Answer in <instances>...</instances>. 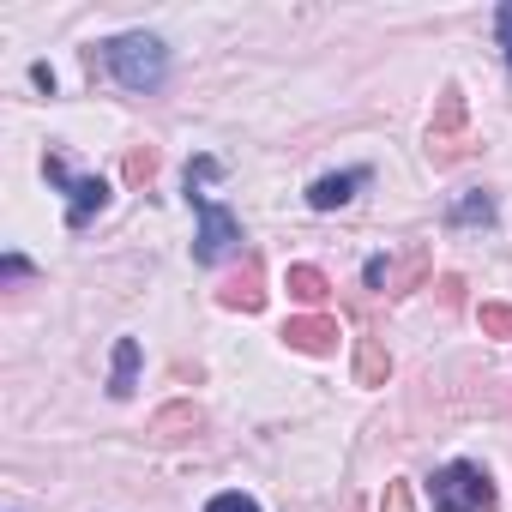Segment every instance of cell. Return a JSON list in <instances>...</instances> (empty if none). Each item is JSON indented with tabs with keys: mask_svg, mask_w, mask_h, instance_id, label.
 <instances>
[{
	"mask_svg": "<svg viewBox=\"0 0 512 512\" xmlns=\"http://www.w3.org/2000/svg\"><path fill=\"white\" fill-rule=\"evenodd\" d=\"M470 151H476V139H470L464 91L446 85L440 103H434V121H428V157H434V163H458V157H470Z\"/></svg>",
	"mask_w": 512,
	"mask_h": 512,
	"instance_id": "cell-3",
	"label": "cell"
},
{
	"mask_svg": "<svg viewBox=\"0 0 512 512\" xmlns=\"http://www.w3.org/2000/svg\"><path fill=\"white\" fill-rule=\"evenodd\" d=\"M43 175H49L55 187H67V199H73V205H67V223H73V229H79V223H85L91 211H103V205H109V181H103V175H85V181H73V175H67V157H61V151H55V157L43 163Z\"/></svg>",
	"mask_w": 512,
	"mask_h": 512,
	"instance_id": "cell-6",
	"label": "cell"
},
{
	"mask_svg": "<svg viewBox=\"0 0 512 512\" xmlns=\"http://www.w3.org/2000/svg\"><path fill=\"white\" fill-rule=\"evenodd\" d=\"M31 79H37V91H49V97H55V73H49V67H43V61H37V67H31Z\"/></svg>",
	"mask_w": 512,
	"mask_h": 512,
	"instance_id": "cell-22",
	"label": "cell"
},
{
	"mask_svg": "<svg viewBox=\"0 0 512 512\" xmlns=\"http://www.w3.org/2000/svg\"><path fill=\"white\" fill-rule=\"evenodd\" d=\"M199 205V235H193V260L199 266H217V260H229V253L241 247V223L217 205V199H193Z\"/></svg>",
	"mask_w": 512,
	"mask_h": 512,
	"instance_id": "cell-5",
	"label": "cell"
},
{
	"mask_svg": "<svg viewBox=\"0 0 512 512\" xmlns=\"http://www.w3.org/2000/svg\"><path fill=\"white\" fill-rule=\"evenodd\" d=\"M350 512H362V500H350Z\"/></svg>",
	"mask_w": 512,
	"mask_h": 512,
	"instance_id": "cell-23",
	"label": "cell"
},
{
	"mask_svg": "<svg viewBox=\"0 0 512 512\" xmlns=\"http://www.w3.org/2000/svg\"><path fill=\"white\" fill-rule=\"evenodd\" d=\"M392 380V350L380 338H356V386H386Z\"/></svg>",
	"mask_w": 512,
	"mask_h": 512,
	"instance_id": "cell-11",
	"label": "cell"
},
{
	"mask_svg": "<svg viewBox=\"0 0 512 512\" xmlns=\"http://www.w3.org/2000/svg\"><path fill=\"white\" fill-rule=\"evenodd\" d=\"M199 428H205V410L181 398V404H163V410L151 416V428H145V434H151V440H163V446H175V440H193Z\"/></svg>",
	"mask_w": 512,
	"mask_h": 512,
	"instance_id": "cell-9",
	"label": "cell"
},
{
	"mask_svg": "<svg viewBox=\"0 0 512 512\" xmlns=\"http://www.w3.org/2000/svg\"><path fill=\"white\" fill-rule=\"evenodd\" d=\"M380 512H416V494H410V482H404V476H392V482H386Z\"/></svg>",
	"mask_w": 512,
	"mask_h": 512,
	"instance_id": "cell-18",
	"label": "cell"
},
{
	"mask_svg": "<svg viewBox=\"0 0 512 512\" xmlns=\"http://www.w3.org/2000/svg\"><path fill=\"white\" fill-rule=\"evenodd\" d=\"M103 61H109V73H115L127 91H157V85L169 79V49H163L151 31H127V37H115V43L103 49Z\"/></svg>",
	"mask_w": 512,
	"mask_h": 512,
	"instance_id": "cell-1",
	"label": "cell"
},
{
	"mask_svg": "<svg viewBox=\"0 0 512 512\" xmlns=\"http://www.w3.org/2000/svg\"><path fill=\"white\" fill-rule=\"evenodd\" d=\"M428 266H434V253L422 247V241H410L398 260H368V290H386V296H410V290H422V278H428Z\"/></svg>",
	"mask_w": 512,
	"mask_h": 512,
	"instance_id": "cell-4",
	"label": "cell"
},
{
	"mask_svg": "<svg viewBox=\"0 0 512 512\" xmlns=\"http://www.w3.org/2000/svg\"><path fill=\"white\" fill-rule=\"evenodd\" d=\"M133 380H139V344L121 338V344H115V380H109V392H115V398H133Z\"/></svg>",
	"mask_w": 512,
	"mask_h": 512,
	"instance_id": "cell-13",
	"label": "cell"
},
{
	"mask_svg": "<svg viewBox=\"0 0 512 512\" xmlns=\"http://www.w3.org/2000/svg\"><path fill=\"white\" fill-rule=\"evenodd\" d=\"M157 163H163V157H157V145H133V151H127V181H133V187H145V181L157 175Z\"/></svg>",
	"mask_w": 512,
	"mask_h": 512,
	"instance_id": "cell-15",
	"label": "cell"
},
{
	"mask_svg": "<svg viewBox=\"0 0 512 512\" xmlns=\"http://www.w3.org/2000/svg\"><path fill=\"white\" fill-rule=\"evenodd\" d=\"M440 302L458 308V302H464V278H440Z\"/></svg>",
	"mask_w": 512,
	"mask_h": 512,
	"instance_id": "cell-21",
	"label": "cell"
},
{
	"mask_svg": "<svg viewBox=\"0 0 512 512\" xmlns=\"http://www.w3.org/2000/svg\"><path fill=\"white\" fill-rule=\"evenodd\" d=\"M494 25H500V49H506V67H512V0L494 13Z\"/></svg>",
	"mask_w": 512,
	"mask_h": 512,
	"instance_id": "cell-20",
	"label": "cell"
},
{
	"mask_svg": "<svg viewBox=\"0 0 512 512\" xmlns=\"http://www.w3.org/2000/svg\"><path fill=\"white\" fill-rule=\"evenodd\" d=\"M217 302H223L229 314H260V308H266V284H260V260H253V253L241 260V272L217 290Z\"/></svg>",
	"mask_w": 512,
	"mask_h": 512,
	"instance_id": "cell-8",
	"label": "cell"
},
{
	"mask_svg": "<svg viewBox=\"0 0 512 512\" xmlns=\"http://www.w3.org/2000/svg\"><path fill=\"white\" fill-rule=\"evenodd\" d=\"M452 223H458V229H470V223H494V199H488V193H464V199L452 205Z\"/></svg>",
	"mask_w": 512,
	"mask_h": 512,
	"instance_id": "cell-14",
	"label": "cell"
},
{
	"mask_svg": "<svg viewBox=\"0 0 512 512\" xmlns=\"http://www.w3.org/2000/svg\"><path fill=\"white\" fill-rule=\"evenodd\" d=\"M217 175H223L217 157H193V163H187V199H199V187H211Z\"/></svg>",
	"mask_w": 512,
	"mask_h": 512,
	"instance_id": "cell-17",
	"label": "cell"
},
{
	"mask_svg": "<svg viewBox=\"0 0 512 512\" xmlns=\"http://www.w3.org/2000/svg\"><path fill=\"white\" fill-rule=\"evenodd\" d=\"M284 290H290V302H302V308H320V302L332 296V284H326L320 266H290V272H284Z\"/></svg>",
	"mask_w": 512,
	"mask_h": 512,
	"instance_id": "cell-12",
	"label": "cell"
},
{
	"mask_svg": "<svg viewBox=\"0 0 512 512\" xmlns=\"http://www.w3.org/2000/svg\"><path fill=\"white\" fill-rule=\"evenodd\" d=\"M284 344L302 350V356H332L338 350V320L332 314H296V320H284Z\"/></svg>",
	"mask_w": 512,
	"mask_h": 512,
	"instance_id": "cell-7",
	"label": "cell"
},
{
	"mask_svg": "<svg viewBox=\"0 0 512 512\" xmlns=\"http://www.w3.org/2000/svg\"><path fill=\"white\" fill-rule=\"evenodd\" d=\"M356 187H368V169H344V175H320V181L308 187V205H314V211H338V205H350V199H356Z\"/></svg>",
	"mask_w": 512,
	"mask_h": 512,
	"instance_id": "cell-10",
	"label": "cell"
},
{
	"mask_svg": "<svg viewBox=\"0 0 512 512\" xmlns=\"http://www.w3.org/2000/svg\"><path fill=\"white\" fill-rule=\"evenodd\" d=\"M428 494H434V512H500V494H494L488 470L470 464V458H452L446 470H434Z\"/></svg>",
	"mask_w": 512,
	"mask_h": 512,
	"instance_id": "cell-2",
	"label": "cell"
},
{
	"mask_svg": "<svg viewBox=\"0 0 512 512\" xmlns=\"http://www.w3.org/2000/svg\"><path fill=\"white\" fill-rule=\"evenodd\" d=\"M476 320H482V332H488V338H512V302H482V308H476Z\"/></svg>",
	"mask_w": 512,
	"mask_h": 512,
	"instance_id": "cell-16",
	"label": "cell"
},
{
	"mask_svg": "<svg viewBox=\"0 0 512 512\" xmlns=\"http://www.w3.org/2000/svg\"><path fill=\"white\" fill-rule=\"evenodd\" d=\"M205 512H260V500H253V494H241V488H229V494H217Z\"/></svg>",
	"mask_w": 512,
	"mask_h": 512,
	"instance_id": "cell-19",
	"label": "cell"
}]
</instances>
